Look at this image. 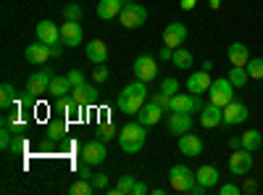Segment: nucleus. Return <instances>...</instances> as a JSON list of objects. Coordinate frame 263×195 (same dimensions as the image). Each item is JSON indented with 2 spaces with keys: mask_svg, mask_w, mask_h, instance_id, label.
I'll list each match as a JSON object with an SVG mask.
<instances>
[{
  "mask_svg": "<svg viewBox=\"0 0 263 195\" xmlns=\"http://www.w3.org/2000/svg\"><path fill=\"white\" fill-rule=\"evenodd\" d=\"M63 48H66V45H63V40L53 42V45H50V56H53V58H61V56H63Z\"/></svg>",
  "mask_w": 263,
  "mask_h": 195,
  "instance_id": "nucleus-47",
  "label": "nucleus"
},
{
  "mask_svg": "<svg viewBox=\"0 0 263 195\" xmlns=\"http://www.w3.org/2000/svg\"><path fill=\"white\" fill-rule=\"evenodd\" d=\"M179 153L182 156H190V158H195V156H200L203 153V140L197 137V135H182L179 137Z\"/></svg>",
  "mask_w": 263,
  "mask_h": 195,
  "instance_id": "nucleus-19",
  "label": "nucleus"
},
{
  "mask_svg": "<svg viewBox=\"0 0 263 195\" xmlns=\"http://www.w3.org/2000/svg\"><path fill=\"white\" fill-rule=\"evenodd\" d=\"M184 40H187V27L179 24V21H171L163 29V45L166 48H182Z\"/></svg>",
  "mask_w": 263,
  "mask_h": 195,
  "instance_id": "nucleus-10",
  "label": "nucleus"
},
{
  "mask_svg": "<svg viewBox=\"0 0 263 195\" xmlns=\"http://www.w3.org/2000/svg\"><path fill=\"white\" fill-rule=\"evenodd\" d=\"M116 105H119V111H121V114L137 116V114L142 111V105H145V98H142V95H132V93H124V90H121Z\"/></svg>",
  "mask_w": 263,
  "mask_h": 195,
  "instance_id": "nucleus-13",
  "label": "nucleus"
},
{
  "mask_svg": "<svg viewBox=\"0 0 263 195\" xmlns=\"http://www.w3.org/2000/svg\"><path fill=\"white\" fill-rule=\"evenodd\" d=\"M248 116H250V111H248V105L242 100H232V103L224 105V124L227 127L242 124V121H248Z\"/></svg>",
  "mask_w": 263,
  "mask_h": 195,
  "instance_id": "nucleus-9",
  "label": "nucleus"
},
{
  "mask_svg": "<svg viewBox=\"0 0 263 195\" xmlns=\"http://www.w3.org/2000/svg\"><path fill=\"white\" fill-rule=\"evenodd\" d=\"M163 114H166L163 108H161L156 100H150V103H145V105H142V111L137 114V121H140V124H145V127H153V124H158V121L163 119Z\"/></svg>",
  "mask_w": 263,
  "mask_h": 195,
  "instance_id": "nucleus-15",
  "label": "nucleus"
},
{
  "mask_svg": "<svg viewBox=\"0 0 263 195\" xmlns=\"http://www.w3.org/2000/svg\"><path fill=\"white\" fill-rule=\"evenodd\" d=\"M211 84H213V79H211V74H208L205 69H203V72H192V74L187 77V93L203 95V93L211 90Z\"/></svg>",
  "mask_w": 263,
  "mask_h": 195,
  "instance_id": "nucleus-12",
  "label": "nucleus"
},
{
  "mask_svg": "<svg viewBox=\"0 0 263 195\" xmlns=\"http://www.w3.org/2000/svg\"><path fill=\"white\" fill-rule=\"evenodd\" d=\"M179 6H182L184 11H192V8L197 6V0H179Z\"/></svg>",
  "mask_w": 263,
  "mask_h": 195,
  "instance_id": "nucleus-50",
  "label": "nucleus"
},
{
  "mask_svg": "<svg viewBox=\"0 0 263 195\" xmlns=\"http://www.w3.org/2000/svg\"><path fill=\"white\" fill-rule=\"evenodd\" d=\"M227 79L234 84V87H245L248 79H250V74H248L245 66H232V69L227 72Z\"/></svg>",
  "mask_w": 263,
  "mask_h": 195,
  "instance_id": "nucleus-29",
  "label": "nucleus"
},
{
  "mask_svg": "<svg viewBox=\"0 0 263 195\" xmlns=\"http://www.w3.org/2000/svg\"><path fill=\"white\" fill-rule=\"evenodd\" d=\"M153 100H156V103L163 108V111L168 114V108H171V95H166V93H161V90H158V93H153Z\"/></svg>",
  "mask_w": 263,
  "mask_h": 195,
  "instance_id": "nucleus-44",
  "label": "nucleus"
},
{
  "mask_svg": "<svg viewBox=\"0 0 263 195\" xmlns=\"http://www.w3.org/2000/svg\"><path fill=\"white\" fill-rule=\"evenodd\" d=\"M119 19H121V27H126V29H140L145 21H147V8L140 6V3H126V6L121 8Z\"/></svg>",
  "mask_w": 263,
  "mask_h": 195,
  "instance_id": "nucleus-4",
  "label": "nucleus"
},
{
  "mask_svg": "<svg viewBox=\"0 0 263 195\" xmlns=\"http://www.w3.org/2000/svg\"><path fill=\"white\" fill-rule=\"evenodd\" d=\"M227 58H229L232 66H248V61H250L248 45L245 42H232V45L227 48Z\"/></svg>",
  "mask_w": 263,
  "mask_h": 195,
  "instance_id": "nucleus-20",
  "label": "nucleus"
},
{
  "mask_svg": "<svg viewBox=\"0 0 263 195\" xmlns=\"http://www.w3.org/2000/svg\"><path fill=\"white\" fill-rule=\"evenodd\" d=\"M84 56L90 58L92 63H105L108 61V45H105L103 40H92V42H87Z\"/></svg>",
  "mask_w": 263,
  "mask_h": 195,
  "instance_id": "nucleus-21",
  "label": "nucleus"
},
{
  "mask_svg": "<svg viewBox=\"0 0 263 195\" xmlns=\"http://www.w3.org/2000/svg\"><path fill=\"white\" fill-rule=\"evenodd\" d=\"M90 182H92V187H95L98 192H103V190L108 187V174H103V171H98V174H92V177H90Z\"/></svg>",
  "mask_w": 263,
  "mask_h": 195,
  "instance_id": "nucleus-41",
  "label": "nucleus"
},
{
  "mask_svg": "<svg viewBox=\"0 0 263 195\" xmlns=\"http://www.w3.org/2000/svg\"><path fill=\"white\" fill-rule=\"evenodd\" d=\"M121 8H124V0H100L98 3V16L103 21H111V19H119Z\"/></svg>",
  "mask_w": 263,
  "mask_h": 195,
  "instance_id": "nucleus-23",
  "label": "nucleus"
},
{
  "mask_svg": "<svg viewBox=\"0 0 263 195\" xmlns=\"http://www.w3.org/2000/svg\"><path fill=\"white\" fill-rule=\"evenodd\" d=\"M13 103H16V87L11 82H3V84H0V108L8 111Z\"/></svg>",
  "mask_w": 263,
  "mask_h": 195,
  "instance_id": "nucleus-28",
  "label": "nucleus"
},
{
  "mask_svg": "<svg viewBox=\"0 0 263 195\" xmlns=\"http://www.w3.org/2000/svg\"><path fill=\"white\" fill-rule=\"evenodd\" d=\"M71 98L82 105H95L98 103V87L95 84H82V87H74L71 90Z\"/></svg>",
  "mask_w": 263,
  "mask_h": 195,
  "instance_id": "nucleus-22",
  "label": "nucleus"
},
{
  "mask_svg": "<svg viewBox=\"0 0 263 195\" xmlns=\"http://www.w3.org/2000/svg\"><path fill=\"white\" fill-rule=\"evenodd\" d=\"M192 114H179V111H171L168 114V132L171 135H177V137H182V135H187L190 129H192Z\"/></svg>",
  "mask_w": 263,
  "mask_h": 195,
  "instance_id": "nucleus-14",
  "label": "nucleus"
},
{
  "mask_svg": "<svg viewBox=\"0 0 263 195\" xmlns=\"http://www.w3.org/2000/svg\"><path fill=\"white\" fill-rule=\"evenodd\" d=\"M229 148H232V150L242 148V137H229Z\"/></svg>",
  "mask_w": 263,
  "mask_h": 195,
  "instance_id": "nucleus-52",
  "label": "nucleus"
},
{
  "mask_svg": "<svg viewBox=\"0 0 263 195\" xmlns=\"http://www.w3.org/2000/svg\"><path fill=\"white\" fill-rule=\"evenodd\" d=\"M69 100H71V93H69V95H58V98L53 100V111H55V114H63L66 105H69Z\"/></svg>",
  "mask_w": 263,
  "mask_h": 195,
  "instance_id": "nucleus-45",
  "label": "nucleus"
},
{
  "mask_svg": "<svg viewBox=\"0 0 263 195\" xmlns=\"http://www.w3.org/2000/svg\"><path fill=\"white\" fill-rule=\"evenodd\" d=\"M11 153L13 156H18V153H24V150H27V140L24 137H21V135H13V140H11Z\"/></svg>",
  "mask_w": 263,
  "mask_h": 195,
  "instance_id": "nucleus-39",
  "label": "nucleus"
},
{
  "mask_svg": "<svg viewBox=\"0 0 263 195\" xmlns=\"http://www.w3.org/2000/svg\"><path fill=\"white\" fill-rule=\"evenodd\" d=\"M208 6H211V8H213V11H216V8H218V6H221V0H208Z\"/></svg>",
  "mask_w": 263,
  "mask_h": 195,
  "instance_id": "nucleus-53",
  "label": "nucleus"
},
{
  "mask_svg": "<svg viewBox=\"0 0 263 195\" xmlns=\"http://www.w3.org/2000/svg\"><path fill=\"white\" fill-rule=\"evenodd\" d=\"M108 158V150H105V140H87L82 145V161H87L90 166H100Z\"/></svg>",
  "mask_w": 263,
  "mask_h": 195,
  "instance_id": "nucleus-7",
  "label": "nucleus"
},
{
  "mask_svg": "<svg viewBox=\"0 0 263 195\" xmlns=\"http://www.w3.org/2000/svg\"><path fill=\"white\" fill-rule=\"evenodd\" d=\"M3 124L11 127L16 135H21V129H24V119L18 116V111H16V114H6V116H3Z\"/></svg>",
  "mask_w": 263,
  "mask_h": 195,
  "instance_id": "nucleus-34",
  "label": "nucleus"
},
{
  "mask_svg": "<svg viewBox=\"0 0 263 195\" xmlns=\"http://www.w3.org/2000/svg\"><path fill=\"white\" fill-rule=\"evenodd\" d=\"M69 93H71V82H69V77L53 74V79H50V87H48V95L58 98V95H69Z\"/></svg>",
  "mask_w": 263,
  "mask_h": 195,
  "instance_id": "nucleus-26",
  "label": "nucleus"
},
{
  "mask_svg": "<svg viewBox=\"0 0 263 195\" xmlns=\"http://www.w3.org/2000/svg\"><path fill=\"white\" fill-rule=\"evenodd\" d=\"M145 129H147V127L140 124V121H129V124L121 127V132H119V145H121L124 153H129V156L140 153L142 145H145V140H147V132H145Z\"/></svg>",
  "mask_w": 263,
  "mask_h": 195,
  "instance_id": "nucleus-1",
  "label": "nucleus"
},
{
  "mask_svg": "<svg viewBox=\"0 0 263 195\" xmlns=\"http://www.w3.org/2000/svg\"><path fill=\"white\" fill-rule=\"evenodd\" d=\"M108 77H111V72H108L105 63H95V69H92V79H95V82H105Z\"/></svg>",
  "mask_w": 263,
  "mask_h": 195,
  "instance_id": "nucleus-42",
  "label": "nucleus"
},
{
  "mask_svg": "<svg viewBox=\"0 0 263 195\" xmlns=\"http://www.w3.org/2000/svg\"><path fill=\"white\" fill-rule=\"evenodd\" d=\"M161 58H163V61H171V58H174V48H166V45H163V50H161Z\"/></svg>",
  "mask_w": 263,
  "mask_h": 195,
  "instance_id": "nucleus-51",
  "label": "nucleus"
},
{
  "mask_svg": "<svg viewBox=\"0 0 263 195\" xmlns=\"http://www.w3.org/2000/svg\"><path fill=\"white\" fill-rule=\"evenodd\" d=\"M92 192H98V190L92 187L90 180H82V177H79V182L71 185V195H92Z\"/></svg>",
  "mask_w": 263,
  "mask_h": 195,
  "instance_id": "nucleus-33",
  "label": "nucleus"
},
{
  "mask_svg": "<svg viewBox=\"0 0 263 195\" xmlns=\"http://www.w3.org/2000/svg\"><path fill=\"white\" fill-rule=\"evenodd\" d=\"M260 145H263V135L258 132V129H248V132L242 135V148H248L250 153H253V150H258Z\"/></svg>",
  "mask_w": 263,
  "mask_h": 195,
  "instance_id": "nucleus-30",
  "label": "nucleus"
},
{
  "mask_svg": "<svg viewBox=\"0 0 263 195\" xmlns=\"http://www.w3.org/2000/svg\"><path fill=\"white\" fill-rule=\"evenodd\" d=\"M82 16H84V8L79 3H69L63 8V19L66 21H82Z\"/></svg>",
  "mask_w": 263,
  "mask_h": 195,
  "instance_id": "nucleus-32",
  "label": "nucleus"
},
{
  "mask_svg": "<svg viewBox=\"0 0 263 195\" xmlns=\"http://www.w3.org/2000/svg\"><path fill=\"white\" fill-rule=\"evenodd\" d=\"M126 3H132V0H124V6H126Z\"/></svg>",
  "mask_w": 263,
  "mask_h": 195,
  "instance_id": "nucleus-54",
  "label": "nucleus"
},
{
  "mask_svg": "<svg viewBox=\"0 0 263 195\" xmlns=\"http://www.w3.org/2000/svg\"><path fill=\"white\" fill-rule=\"evenodd\" d=\"M234 84L227 79V77H221V79H213V84H211V90H208V103H213V105H227V103H232L234 100Z\"/></svg>",
  "mask_w": 263,
  "mask_h": 195,
  "instance_id": "nucleus-3",
  "label": "nucleus"
},
{
  "mask_svg": "<svg viewBox=\"0 0 263 195\" xmlns=\"http://www.w3.org/2000/svg\"><path fill=\"white\" fill-rule=\"evenodd\" d=\"M135 182H137L135 174H124V177L119 180V185H116V192H119V195H132V190H135Z\"/></svg>",
  "mask_w": 263,
  "mask_h": 195,
  "instance_id": "nucleus-31",
  "label": "nucleus"
},
{
  "mask_svg": "<svg viewBox=\"0 0 263 195\" xmlns=\"http://www.w3.org/2000/svg\"><path fill=\"white\" fill-rule=\"evenodd\" d=\"M82 108H84V105H82V103H77V100L71 98V100H69V105H66V111H63V116L69 119V121L82 119Z\"/></svg>",
  "mask_w": 263,
  "mask_h": 195,
  "instance_id": "nucleus-36",
  "label": "nucleus"
},
{
  "mask_svg": "<svg viewBox=\"0 0 263 195\" xmlns=\"http://www.w3.org/2000/svg\"><path fill=\"white\" fill-rule=\"evenodd\" d=\"M145 192H150V190H147V185L137 180V182H135V190H132V195H145Z\"/></svg>",
  "mask_w": 263,
  "mask_h": 195,
  "instance_id": "nucleus-48",
  "label": "nucleus"
},
{
  "mask_svg": "<svg viewBox=\"0 0 263 195\" xmlns=\"http://www.w3.org/2000/svg\"><path fill=\"white\" fill-rule=\"evenodd\" d=\"M200 124H203L205 129H213V127H218V124H224V108H221V105H213V103L203 105Z\"/></svg>",
  "mask_w": 263,
  "mask_h": 195,
  "instance_id": "nucleus-16",
  "label": "nucleus"
},
{
  "mask_svg": "<svg viewBox=\"0 0 263 195\" xmlns=\"http://www.w3.org/2000/svg\"><path fill=\"white\" fill-rule=\"evenodd\" d=\"M161 93H166V95H177V93H179V82L174 79V77L163 79V82H161Z\"/></svg>",
  "mask_w": 263,
  "mask_h": 195,
  "instance_id": "nucleus-37",
  "label": "nucleus"
},
{
  "mask_svg": "<svg viewBox=\"0 0 263 195\" xmlns=\"http://www.w3.org/2000/svg\"><path fill=\"white\" fill-rule=\"evenodd\" d=\"M195 177H197V185H203L205 190H213L218 185V169L216 166H200L195 171Z\"/></svg>",
  "mask_w": 263,
  "mask_h": 195,
  "instance_id": "nucleus-25",
  "label": "nucleus"
},
{
  "mask_svg": "<svg viewBox=\"0 0 263 195\" xmlns=\"http://www.w3.org/2000/svg\"><path fill=\"white\" fill-rule=\"evenodd\" d=\"M168 185H171V190H177V192H190L197 185V177H195V171L190 166L177 164V166L168 169Z\"/></svg>",
  "mask_w": 263,
  "mask_h": 195,
  "instance_id": "nucleus-2",
  "label": "nucleus"
},
{
  "mask_svg": "<svg viewBox=\"0 0 263 195\" xmlns=\"http://www.w3.org/2000/svg\"><path fill=\"white\" fill-rule=\"evenodd\" d=\"M171 63H174V66H177L179 72H187V69L192 66V53L184 50V45H182V48H174V58H171Z\"/></svg>",
  "mask_w": 263,
  "mask_h": 195,
  "instance_id": "nucleus-27",
  "label": "nucleus"
},
{
  "mask_svg": "<svg viewBox=\"0 0 263 195\" xmlns=\"http://www.w3.org/2000/svg\"><path fill=\"white\" fill-rule=\"evenodd\" d=\"M255 190H258V182H255V180H248V177H245V185H242V192H255Z\"/></svg>",
  "mask_w": 263,
  "mask_h": 195,
  "instance_id": "nucleus-49",
  "label": "nucleus"
},
{
  "mask_svg": "<svg viewBox=\"0 0 263 195\" xmlns=\"http://www.w3.org/2000/svg\"><path fill=\"white\" fill-rule=\"evenodd\" d=\"M45 135H48L50 143H61L66 135H69V119H53V121H48Z\"/></svg>",
  "mask_w": 263,
  "mask_h": 195,
  "instance_id": "nucleus-24",
  "label": "nucleus"
},
{
  "mask_svg": "<svg viewBox=\"0 0 263 195\" xmlns=\"http://www.w3.org/2000/svg\"><path fill=\"white\" fill-rule=\"evenodd\" d=\"M98 135H100V140H114V137H119V132H116V127L114 124H103L100 129H98Z\"/></svg>",
  "mask_w": 263,
  "mask_h": 195,
  "instance_id": "nucleus-40",
  "label": "nucleus"
},
{
  "mask_svg": "<svg viewBox=\"0 0 263 195\" xmlns=\"http://www.w3.org/2000/svg\"><path fill=\"white\" fill-rule=\"evenodd\" d=\"M242 192V187H237V185H221L218 187V195H239Z\"/></svg>",
  "mask_w": 263,
  "mask_h": 195,
  "instance_id": "nucleus-46",
  "label": "nucleus"
},
{
  "mask_svg": "<svg viewBox=\"0 0 263 195\" xmlns=\"http://www.w3.org/2000/svg\"><path fill=\"white\" fill-rule=\"evenodd\" d=\"M37 40L40 42H45V45H53V42H58L61 40V27H55L53 21H37Z\"/></svg>",
  "mask_w": 263,
  "mask_h": 195,
  "instance_id": "nucleus-17",
  "label": "nucleus"
},
{
  "mask_svg": "<svg viewBox=\"0 0 263 195\" xmlns=\"http://www.w3.org/2000/svg\"><path fill=\"white\" fill-rule=\"evenodd\" d=\"M50 79H53V69H40L34 72L29 79H27V93H32L34 98L40 95H48V87H50Z\"/></svg>",
  "mask_w": 263,
  "mask_h": 195,
  "instance_id": "nucleus-8",
  "label": "nucleus"
},
{
  "mask_svg": "<svg viewBox=\"0 0 263 195\" xmlns=\"http://www.w3.org/2000/svg\"><path fill=\"white\" fill-rule=\"evenodd\" d=\"M24 58L29 61V63H37V66H40V63H45L48 58H53L50 56V45H45V42H32V45H27V50H24Z\"/></svg>",
  "mask_w": 263,
  "mask_h": 195,
  "instance_id": "nucleus-18",
  "label": "nucleus"
},
{
  "mask_svg": "<svg viewBox=\"0 0 263 195\" xmlns=\"http://www.w3.org/2000/svg\"><path fill=\"white\" fill-rule=\"evenodd\" d=\"M13 135H16L13 129L3 124V129H0V148H3V150H8V148H11V140H13Z\"/></svg>",
  "mask_w": 263,
  "mask_h": 195,
  "instance_id": "nucleus-38",
  "label": "nucleus"
},
{
  "mask_svg": "<svg viewBox=\"0 0 263 195\" xmlns=\"http://www.w3.org/2000/svg\"><path fill=\"white\" fill-rule=\"evenodd\" d=\"M66 77H69V82H71V90H74V87H82V84H87V82H84V74H82L79 69H71Z\"/></svg>",
  "mask_w": 263,
  "mask_h": 195,
  "instance_id": "nucleus-43",
  "label": "nucleus"
},
{
  "mask_svg": "<svg viewBox=\"0 0 263 195\" xmlns=\"http://www.w3.org/2000/svg\"><path fill=\"white\" fill-rule=\"evenodd\" d=\"M132 74H135V79H140V82H153V79L158 77V63H156V58L147 56V53L137 56V58H135V66H132Z\"/></svg>",
  "mask_w": 263,
  "mask_h": 195,
  "instance_id": "nucleus-5",
  "label": "nucleus"
},
{
  "mask_svg": "<svg viewBox=\"0 0 263 195\" xmlns=\"http://www.w3.org/2000/svg\"><path fill=\"white\" fill-rule=\"evenodd\" d=\"M250 169H253V156H250V150H248V148L232 150V156H229V171H232V174H234V177H248Z\"/></svg>",
  "mask_w": 263,
  "mask_h": 195,
  "instance_id": "nucleus-6",
  "label": "nucleus"
},
{
  "mask_svg": "<svg viewBox=\"0 0 263 195\" xmlns=\"http://www.w3.org/2000/svg\"><path fill=\"white\" fill-rule=\"evenodd\" d=\"M82 37H84V29L79 27V21H63L61 40H63L66 48H79L82 45Z\"/></svg>",
  "mask_w": 263,
  "mask_h": 195,
  "instance_id": "nucleus-11",
  "label": "nucleus"
},
{
  "mask_svg": "<svg viewBox=\"0 0 263 195\" xmlns=\"http://www.w3.org/2000/svg\"><path fill=\"white\" fill-rule=\"evenodd\" d=\"M245 69H248L250 79H263V58H250Z\"/></svg>",
  "mask_w": 263,
  "mask_h": 195,
  "instance_id": "nucleus-35",
  "label": "nucleus"
}]
</instances>
